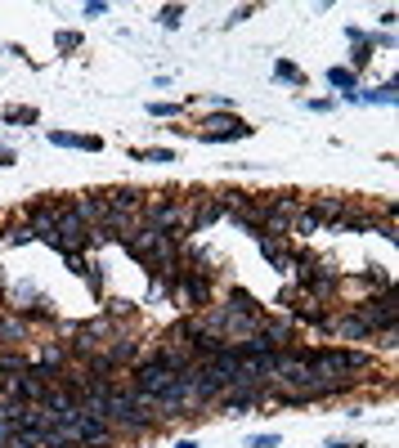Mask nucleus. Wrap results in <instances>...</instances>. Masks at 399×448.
<instances>
[{
  "mask_svg": "<svg viewBox=\"0 0 399 448\" xmlns=\"http://www.w3.org/2000/svg\"><path fill=\"white\" fill-rule=\"evenodd\" d=\"M355 310L364 314V323H368L373 332H386V328H395V319H399L395 287H382V296H368V301H359Z\"/></svg>",
  "mask_w": 399,
  "mask_h": 448,
  "instance_id": "1",
  "label": "nucleus"
},
{
  "mask_svg": "<svg viewBox=\"0 0 399 448\" xmlns=\"http://www.w3.org/2000/svg\"><path fill=\"white\" fill-rule=\"evenodd\" d=\"M179 305L188 310H206L211 305V274L206 269H179Z\"/></svg>",
  "mask_w": 399,
  "mask_h": 448,
  "instance_id": "2",
  "label": "nucleus"
},
{
  "mask_svg": "<svg viewBox=\"0 0 399 448\" xmlns=\"http://www.w3.org/2000/svg\"><path fill=\"white\" fill-rule=\"evenodd\" d=\"M130 377H135V390H139V395H153V399L161 395V390H170V386H175V381H179V373H170V368H161L153 355H148V359H144V364H139V368H135V373H130Z\"/></svg>",
  "mask_w": 399,
  "mask_h": 448,
  "instance_id": "3",
  "label": "nucleus"
},
{
  "mask_svg": "<svg viewBox=\"0 0 399 448\" xmlns=\"http://www.w3.org/2000/svg\"><path fill=\"white\" fill-rule=\"evenodd\" d=\"M72 431H77V444H85V448H108L112 440H117V431H112L99 413H90V408H81V417L72 422Z\"/></svg>",
  "mask_w": 399,
  "mask_h": 448,
  "instance_id": "4",
  "label": "nucleus"
},
{
  "mask_svg": "<svg viewBox=\"0 0 399 448\" xmlns=\"http://www.w3.org/2000/svg\"><path fill=\"white\" fill-rule=\"evenodd\" d=\"M59 220H63V202H32L27 206V229H32V238H41V242L54 238Z\"/></svg>",
  "mask_w": 399,
  "mask_h": 448,
  "instance_id": "5",
  "label": "nucleus"
},
{
  "mask_svg": "<svg viewBox=\"0 0 399 448\" xmlns=\"http://www.w3.org/2000/svg\"><path fill=\"white\" fill-rule=\"evenodd\" d=\"M310 215H314L319 224H332L337 229L341 224V215L350 211V197H337V193H319V197H310V206H305Z\"/></svg>",
  "mask_w": 399,
  "mask_h": 448,
  "instance_id": "6",
  "label": "nucleus"
},
{
  "mask_svg": "<svg viewBox=\"0 0 399 448\" xmlns=\"http://www.w3.org/2000/svg\"><path fill=\"white\" fill-rule=\"evenodd\" d=\"M251 135V126L247 121H238V117H224V112H215V117H206V126H202V139H247Z\"/></svg>",
  "mask_w": 399,
  "mask_h": 448,
  "instance_id": "7",
  "label": "nucleus"
},
{
  "mask_svg": "<svg viewBox=\"0 0 399 448\" xmlns=\"http://www.w3.org/2000/svg\"><path fill=\"white\" fill-rule=\"evenodd\" d=\"M328 328L337 332L341 341H368V337H373V328H368V323H364V314H359V310L341 314V319H328Z\"/></svg>",
  "mask_w": 399,
  "mask_h": 448,
  "instance_id": "8",
  "label": "nucleus"
},
{
  "mask_svg": "<svg viewBox=\"0 0 399 448\" xmlns=\"http://www.w3.org/2000/svg\"><path fill=\"white\" fill-rule=\"evenodd\" d=\"M220 404H224V413H229V417H242L247 408L260 404V390H256V386H229L220 395Z\"/></svg>",
  "mask_w": 399,
  "mask_h": 448,
  "instance_id": "9",
  "label": "nucleus"
},
{
  "mask_svg": "<svg viewBox=\"0 0 399 448\" xmlns=\"http://www.w3.org/2000/svg\"><path fill=\"white\" fill-rule=\"evenodd\" d=\"M27 337V319L23 314H0V350H14Z\"/></svg>",
  "mask_w": 399,
  "mask_h": 448,
  "instance_id": "10",
  "label": "nucleus"
},
{
  "mask_svg": "<svg viewBox=\"0 0 399 448\" xmlns=\"http://www.w3.org/2000/svg\"><path fill=\"white\" fill-rule=\"evenodd\" d=\"M202 337V328H197V319H179L175 328L166 332V341L161 346H179V350H193V341Z\"/></svg>",
  "mask_w": 399,
  "mask_h": 448,
  "instance_id": "11",
  "label": "nucleus"
},
{
  "mask_svg": "<svg viewBox=\"0 0 399 448\" xmlns=\"http://www.w3.org/2000/svg\"><path fill=\"white\" fill-rule=\"evenodd\" d=\"M41 440H45V448H77V431L72 426H50Z\"/></svg>",
  "mask_w": 399,
  "mask_h": 448,
  "instance_id": "12",
  "label": "nucleus"
},
{
  "mask_svg": "<svg viewBox=\"0 0 399 448\" xmlns=\"http://www.w3.org/2000/svg\"><path fill=\"white\" fill-rule=\"evenodd\" d=\"M224 310H233V314H265V310H260V301H256L251 292H242V287H238V292H229V305H224Z\"/></svg>",
  "mask_w": 399,
  "mask_h": 448,
  "instance_id": "13",
  "label": "nucleus"
},
{
  "mask_svg": "<svg viewBox=\"0 0 399 448\" xmlns=\"http://www.w3.org/2000/svg\"><path fill=\"white\" fill-rule=\"evenodd\" d=\"M41 435H45V431H9V435H5V448H45Z\"/></svg>",
  "mask_w": 399,
  "mask_h": 448,
  "instance_id": "14",
  "label": "nucleus"
},
{
  "mask_svg": "<svg viewBox=\"0 0 399 448\" xmlns=\"http://www.w3.org/2000/svg\"><path fill=\"white\" fill-rule=\"evenodd\" d=\"M27 368H32V364H27L18 350H0V373H5V377H18V373H27Z\"/></svg>",
  "mask_w": 399,
  "mask_h": 448,
  "instance_id": "15",
  "label": "nucleus"
},
{
  "mask_svg": "<svg viewBox=\"0 0 399 448\" xmlns=\"http://www.w3.org/2000/svg\"><path fill=\"white\" fill-rule=\"evenodd\" d=\"M319 229H323V224H319L314 215L305 211V206H301V215H296V220H292V233H305V238H310V233H319Z\"/></svg>",
  "mask_w": 399,
  "mask_h": 448,
  "instance_id": "16",
  "label": "nucleus"
},
{
  "mask_svg": "<svg viewBox=\"0 0 399 448\" xmlns=\"http://www.w3.org/2000/svg\"><path fill=\"white\" fill-rule=\"evenodd\" d=\"M328 81H332V85H337V90H346V94H355V72H350V68H332V72H328Z\"/></svg>",
  "mask_w": 399,
  "mask_h": 448,
  "instance_id": "17",
  "label": "nucleus"
},
{
  "mask_svg": "<svg viewBox=\"0 0 399 448\" xmlns=\"http://www.w3.org/2000/svg\"><path fill=\"white\" fill-rule=\"evenodd\" d=\"M260 256H265V260H278V256H283V238H260Z\"/></svg>",
  "mask_w": 399,
  "mask_h": 448,
  "instance_id": "18",
  "label": "nucleus"
},
{
  "mask_svg": "<svg viewBox=\"0 0 399 448\" xmlns=\"http://www.w3.org/2000/svg\"><path fill=\"white\" fill-rule=\"evenodd\" d=\"M359 99H368V103H377V99H382V103H395V81H386L382 90H368V94H359Z\"/></svg>",
  "mask_w": 399,
  "mask_h": 448,
  "instance_id": "19",
  "label": "nucleus"
},
{
  "mask_svg": "<svg viewBox=\"0 0 399 448\" xmlns=\"http://www.w3.org/2000/svg\"><path fill=\"white\" fill-rule=\"evenodd\" d=\"M135 161H161V166H166V161H175V152L170 148H148V152H135Z\"/></svg>",
  "mask_w": 399,
  "mask_h": 448,
  "instance_id": "20",
  "label": "nucleus"
},
{
  "mask_svg": "<svg viewBox=\"0 0 399 448\" xmlns=\"http://www.w3.org/2000/svg\"><path fill=\"white\" fill-rule=\"evenodd\" d=\"M274 76H278V81H296V85H301V81H305V76H301L296 68H292V63H287V59H283V63H274Z\"/></svg>",
  "mask_w": 399,
  "mask_h": 448,
  "instance_id": "21",
  "label": "nucleus"
},
{
  "mask_svg": "<svg viewBox=\"0 0 399 448\" xmlns=\"http://www.w3.org/2000/svg\"><path fill=\"white\" fill-rule=\"evenodd\" d=\"M179 14H184L179 5H166V9L157 14V23H161V27H179Z\"/></svg>",
  "mask_w": 399,
  "mask_h": 448,
  "instance_id": "22",
  "label": "nucleus"
},
{
  "mask_svg": "<svg viewBox=\"0 0 399 448\" xmlns=\"http://www.w3.org/2000/svg\"><path fill=\"white\" fill-rule=\"evenodd\" d=\"M5 238H9V242H32V229H27V224H9Z\"/></svg>",
  "mask_w": 399,
  "mask_h": 448,
  "instance_id": "23",
  "label": "nucleus"
},
{
  "mask_svg": "<svg viewBox=\"0 0 399 448\" xmlns=\"http://www.w3.org/2000/svg\"><path fill=\"white\" fill-rule=\"evenodd\" d=\"M283 440L278 435H251V440H247V448H278Z\"/></svg>",
  "mask_w": 399,
  "mask_h": 448,
  "instance_id": "24",
  "label": "nucleus"
},
{
  "mask_svg": "<svg viewBox=\"0 0 399 448\" xmlns=\"http://www.w3.org/2000/svg\"><path fill=\"white\" fill-rule=\"evenodd\" d=\"M175 103H148V117H175Z\"/></svg>",
  "mask_w": 399,
  "mask_h": 448,
  "instance_id": "25",
  "label": "nucleus"
},
{
  "mask_svg": "<svg viewBox=\"0 0 399 448\" xmlns=\"http://www.w3.org/2000/svg\"><path fill=\"white\" fill-rule=\"evenodd\" d=\"M121 314L130 319V301H112V305H108V319H121Z\"/></svg>",
  "mask_w": 399,
  "mask_h": 448,
  "instance_id": "26",
  "label": "nucleus"
},
{
  "mask_svg": "<svg viewBox=\"0 0 399 448\" xmlns=\"http://www.w3.org/2000/svg\"><path fill=\"white\" fill-rule=\"evenodd\" d=\"M251 14H256V5H238V9L229 14V23H242V18H251Z\"/></svg>",
  "mask_w": 399,
  "mask_h": 448,
  "instance_id": "27",
  "label": "nucleus"
},
{
  "mask_svg": "<svg viewBox=\"0 0 399 448\" xmlns=\"http://www.w3.org/2000/svg\"><path fill=\"white\" fill-rule=\"evenodd\" d=\"M59 45H63V50H77L81 36H77V32H63V36H59Z\"/></svg>",
  "mask_w": 399,
  "mask_h": 448,
  "instance_id": "28",
  "label": "nucleus"
},
{
  "mask_svg": "<svg viewBox=\"0 0 399 448\" xmlns=\"http://www.w3.org/2000/svg\"><path fill=\"white\" fill-rule=\"evenodd\" d=\"M0 166H14V152H9L5 144H0Z\"/></svg>",
  "mask_w": 399,
  "mask_h": 448,
  "instance_id": "29",
  "label": "nucleus"
},
{
  "mask_svg": "<svg viewBox=\"0 0 399 448\" xmlns=\"http://www.w3.org/2000/svg\"><path fill=\"white\" fill-rule=\"evenodd\" d=\"M328 448H355V444H346V440H332Z\"/></svg>",
  "mask_w": 399,
  "mask_h": 448,
  "instance_id": "30",
  "label": "nucleus"
}]
</instances>
